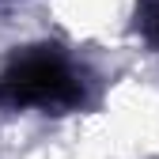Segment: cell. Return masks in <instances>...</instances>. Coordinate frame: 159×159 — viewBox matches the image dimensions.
Segmentation results:
<instances>
[{"label":"cell","instance_id":"1","mask_svg":"<svg viewBox=\"0 0 159 159\" xmlns=\"http://www.w3.org/2000/svg\"><path fill=\"white\" fill-rule=\"evenodd\" d=\"M84 102V72L57 49H30L0 72L4 110H72Z\"/></svg>","mask_w":159,"mask_h":159},{"label":"cell","instance_id":"2","mask_svg":"<svg viewBox=\"0 0 159 159\" xmlns=\"http://www.w3.org/2000/svg\"><path fill=\"white\" fill-rule=\"evenodd\" d=\"M136 27H140L144 42L152 49H159V0H140V8H136Z\"/></svg>","mask_w":159,"mask_h":159}]
</instances>
